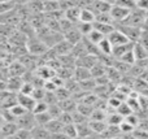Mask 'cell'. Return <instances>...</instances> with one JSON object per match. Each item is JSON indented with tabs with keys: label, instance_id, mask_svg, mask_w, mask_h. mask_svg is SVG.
Returning <instances> with one entry per match:
<instances>
[{
	"label": "cell",
	"instance_id": "8d00e7d4",
	"mask_svg": "<svg viewBox=\"0 0 148 139\" xmlns=\"http://www.w3.org/2000/svg\"><path fill=\"white\" fill-rule=\"evenodd\" d=\"M135 3H136V9H140L143 12L148 13V0H139V1Z\"/></svg>",
	"mask_w": 148,
	"mask_h": 139
},
{
	"label": "cell",
	"instance_id": "7402d4cb",
	"mask_svg": "<svg viewBox=\"0 0 148 139\" xmlns=\"http://www.w3.org/2000/svg\"><path fill=\"white\" fill-rule=\"evenodd\" d=\"M95 13L92 12L90 8H84V9H81V16H79V22L82 23H94L95 22Z\"/></svg>",
	"mask_w": 148,
	"mask_h": 139
},
{
	"label": "cell",
	"instance_id": "836d02e7",
	"mask_svg": "<svg viewBox=\"0 0 148 139\" xmlns=\"http://www.w3.org/2000/svg\"><path fill=\"white\" fill-rule=\"evenodd\" d=\"M7 139H31V135H30V131H27V130L18 129L12 137Z\"/></svg>",
	"mask_w": 148,
	"mask_h": 139
},
{
	"label": "cell",
	"instance_id": "9a60e30c",
	"mask_svg": "<svg viewBox=\"0 0 148 139\" xmlns=\"http://www.w3.org/2000/svg\"><path fill=\"white\" fill-rule=\"evenodd\" d=\"M92 27H94V30H96V31H99L100 34H103L105 38H107L110 33H113V31L116 30V25H113V23L94 22V23H92Z\"/></svg>",
	"mask_w": 148,
	"mask_h": 139
},
{
	"label": "cell",
	"instance_id": "f546056e",
	"mask_svg": "<svg viewBox=\"0 0 148 139\" xmlns=\"http://www.w3.org/2000/svg\"><path fill=\"white\" fill-rule=\"evenodd\" d=\"M34 117H35L36 125H39V126H44V125H47L52 120V117L49 116L48 112H46V113H40V114H34Z\"/></svg>",
	"mask_w": 148,
	"mask_h": 139
},
{
	"label": "cell",
	"instance_id": "d6a6232c",
	"mask_svg": "<svg viewBox=\"0 0 148 139\" xmlns=\"http://www.w3.org/2000/svg\"><path fill=\"white\" fill-rule=\"evenodd\" d=\"M114 4L120 5V7H123L129 10H134L136 8V3L134 0H118V1H113Z\"/></svg>",
	"mask_w": 148,
	"mask_h": 139
},
{
	"label": "cell",
	"instance_id": "f35d334b",
	"mask_svg": "<svg viewBox=\"0 0 148 139\" xmlns=\"http://www.w3.org/2000/svg\"><path fill=\"white\" fill-rule=\"evenodd\" d=\"M5 124V120H4V117H3V113H1V111H0V127L3 126V125Z\"/></svg>",
	"mask_w": 148,
	"mask_h": 139
},
{
	"label": "cell",
	"instance_id": "4dcf8cb0",
	"mask_svg": "<svg viewBox=\"0 0 148 139\" xmlns=\"http://www.w3.org/2000/svg\"><path fill=\"white\" fill-rule=\"evenodd\" d=\"M16 5H17L16 1H9V0L0 1V16L7 13V12H9V10H12V9H14Z\"/></svg>",
	"mask_w": 148,
	"mask_h": 139
},
{
	"label": "cell",
	"instance_id": "f1b7e54d",
	"mask_svg": "<svg viewBox=\"0 0 148 139\" xmlns=\"http://www.w3.org/2000/svg\"><path fill=\"white\" fill-rule=\"evenodd\" d=\"M62 134L66 135L69 139H73V138H77L78 134H77V126L74 124H69V125H64L62 127Z\"/></svg>",
	"mask_w": 148,
	"mask_h": 139
},
{
	"label": "cell",
	"instance_id": "e0dca14e",
	"mask_svg": "<svg viewBox=\"0 0 148 139\" xmlns=\"http://www.w3.org/2000/svg\"><path fill=\"white\" fill-rule=\"evenodd\" d=\"M17 130L18 126L16 125V122H5L0 127V134H1V138H10Z\"/></svg>",
	"mask_w": 148,
	"mask_h": 139
},
{
	"label": "cell",
	"instance_id": "ba28073f",
	"mask_svg": "<svg viewBox=\"0 0 148 139\" xmlns=\"http://www.w3.org/2000/svg\"><path fill=\"white\" fill-rule=\"evenodd\" d=\"M107 39L109 40V43L112 44V47H118V46H123V44H129L131 43L122 33H121L118 29H116L113 33H110L109 35L107 36Z\"/></svg>",
	"mask_w": 148,
	"mask_h": 139
},
{
	"label": "cell",
	"instance_id": "d590c367",
	"mask_svg": "<svg viewBox=\"0 0 148 139\" xmlns=\"http://www.w3.org/2000/svg\"><path fill=\"white\" fill-rule=\"evenodd\" d=\"M59 121L61 122L62 125H69V124H73V117H72V113H66V112H62L61 116L59 117Z\"/></svg>",
	"mask_w": 148,
	"mask_h": 139
},
{
	"label": "cell",
	"instance_id": "b9f144b4",
	"mask_svg": "<svg viewBox=\"0 0 148 139\" xmlns=\"http://www.w3.org/2000/svg\"><path fill=\"white\" fill-rule=\"evenodd\" d=\"M1 139H7V138H1Z\"/></svg>",
	"mask_w": 148,
	"mask_h": 139
},
{
	"label": "cell",
	"instance_id": "44dd1931",
	"mask_svg": "<svg viewBox=\"0 0 148 139\" xmlns=\"http://www.w3.org/2000/svg\"><path fill=\"white\" fill-rule=\"evenodd\" d=\"M97 51H99V55L100 56H112V44L109 43L107 38H104L99 44H97Z\"/></svg>",
	"mask_w": 148,
	"mask_h": 139
},
{
	"label": "cell",
	"instance_id": "5b68a950",
	"mask_svg": "<svg viewBox=\"0 0 148 139\" xmlns=\"http://www.w3.org/2000/svg\"><path fill=\"white\" fill-rule=\"evenodd\" d=\"M87 8L92 10L95 13V16L97 14H109L110 9H112V3L105 1V0H95L91 1Z\"/></svg>",
	"mask_w": 148,
	"mask_h": 139
},
{
	"label": "cell",
	"instance_id": "2e32d148",
	"mask_svg": "<svg viewBox=\"0 0 148 139\" xmlns=\"http://www.w3.org/2000/svg\"><path fill=\"white\" fill-rule=\"evenodd\" d=\"M91 77V72L88 69H84V68H79L75 66L74 68V73H73V79L77 81V82H83V81L90 79Z\"/></svg>",
	"mask_w": 148,
	"mask_h": 139
},
{
	"label": "cell",
	"instance_id": "4316f807",
	"mask_svg": "<svg viewBox=\"0 0 148 139\" xmlns=\"http://www.w3.org/2000/svg\"><path fill=\"white\" fill-rule=\"evenodd\" d=\"M104 38H105V36L103 35V34H100L99 31L94 30V29H92V31L88 34V35H87V36H84V39H87V40H88L90 43L95 44V46H97V44H99L100 42H101Z\"/></svg>",
	"mask_w": 148,
	"mask_h": 139
},
{
	"label": "cell",
	"instance_id": "1f68e13d",
	"mask_svg": "<svg viewBox=\"0 0 148 139\" xmlns=\"http://www.w3.org/2000/svg\"><path fill=\"white\" fill-rule=\"evenodd\" d=\"M48 104L46 103V101H36L35 107H34L33 112L31 113L33 114H40V113H46V112H48Z\"/></svg>",
	"mask_w": 148,
	"mask_h": 139
},
{
	"label": "cell",
	"instance_id": "603a6c76",
	"mask_svg": "<svg viewBox=\"0 0 148 139\" xmlns=\"http://www.w3.org/2000/svg\"><path fill=\"white\" fill-rule=\"evenodd\" d=\"M44 127H46V130L49 133V134L53 135V134H59V133H61L64 125H62L59 120H51L47 125H44Z\"/></svg>",
	"mask_w": 148,
	"mask_h": 139
},
{
	"label": "cell",
	"instance_id": "8fae6325",
	"mask_svg": "<svg viewBox=\"0 0 148 139\" xmlns=\"http://www.w3.org/2000/svg\"><path fill=\"white\" fill-rule=\"evenodd\" d=\"M25 79L21 77H8L7 79V90L13 94H20Z\"/></svg>",
	"mask_w": 148,
	"mask_h": 139
},
{
	"label": "cell",
	"instance_id": "7a4b0ae2",
	"mask_svg": "<svg viewBox=\"0 0 148 139\" xmlns=\"http://www.w3.org/2000/svg\"><path fill=\"white\" fill-rule=\"evenodd\" d=\"M146 12L140 9H134L130 12L129 17L126 18L123 22L118 23V25H127V26H133V27H139V29H143L144 26V21H146Z\"/></svg>",
	"mask_w": 148,
	"mask_h": 139
},
{
	"label": "cell",
	"instance_id": "5bb4252c",
	"mask_svg": "<svg viewBox=\"0 0 148 139\" xmlns=\"http://www.w3.org/2000/svg\"><path fill=\"white\" fill-rule=\"evenodd\" d=\"M57 105L60 107L62 112H66V113H73V112L77 111V100H74L73 98H69V99H65V100H61V101H57Z\"/></svg>",
	"mask_w": 148,
	"mask_h": 139
},
{
	"label": "cell",
	"instance_id": "ffe728a7",
	"mask_svg": "<svg viewBox=\"0 0 148 139\" xmlns=\"http://www.w3.org/2000/svg\"><path fill=\"white\" fill-rule=\"evenodd\" d=\"M79 16H81V9L78 7H73L70 9H68L66 12H64V18H66L68 21H70L74 25H77L79 22Z\"/></svg>",
	"mask_w": 148,
	"mask_h": 139
},
{
	"label": "cell",
	"instance_id": "d4e9b609",
	"mask_svg": "<svg viewBox=\"0 0 148 139\" xmlns=\"http://www.w3.org/2000/svg\"><path fill=\"white\" fill-rule=\"evenodd\" d=\"M75 126H77V134H78V137L82 138V139H86V138H88L91 134H94V133L91 131V129H90V126H88V121H87L86 124L75 125Z\"/></svg>",
	"mask_w": 148,
	"mask_h": 139
},
{
	"label": "cell",
	"instance_id": "60d3db41",
	"mask_svg": "<svg viewBox=\"0 0 148 139\" xmlns=\"http://www.w3.org/2000/svg\"><path fill=\"white\" fill-rule=\"evenodd\" d=\"M0 139H1V134H0Z\"/></svg>",
	"mask_w": 148,
	"mask_h": 139
},
{
	"label": "cell",
	"instance_id": "ac0fdd59",
	"mask_svg": "<svg viewBox=\"0 0 148 139\" xmlns=\"http://www.w3.org/2000/svg\"><path fill=\"white\" fill-rule=\"evenodd\" d=\"M31 139H51V134L46 130L44 126H39L36 125L33 130L30 131Z\"/></svg>",
	"mask_w": 148,
	"mask_h": 139
},
{
	"label": "cell",
	"instance_id": "cb8c5ba5",
	"mask_svg": "<svg viewBox=\"0 0 148 139\" xmlns=\"http://www.w3.org/2000/svg\"><path fill=\"white\" fill-rule=\"evenodd\" d=\"M30 16L33 14H43V3L42 1H30L25 3Z\"/></svg>",
	"mask_w": 148,
	"mask_h": 139
},
{
	"label": "cell",
	"instance_id": "277c9868",
	"mask_svg": "<svg viewBox=\"0 0 148 139\" xmlns=\"http://www.w3.org/2000/svg\"><path fill=\"white\" fill-rule=\"evenodd\" d=\"M130 12L131 10H129V9H126V8L120 7V5L112 3V9H110V12H109V16H110V18L113 20V22H114V25H116V22H118V23L123 22V21L129 17Z\"/></svg>",
	"mask_w": 148,
	"mask_h": 139
},
{
	"label": "cell",
	"instance_id": "30bf717a",
	"mask_svg": "<svg viewBox=\"0 0 148 139\" xmlns=\"http://www.w3.org/2000/svg\"><path fill=\"white\" fill-rule=\"evenodd\" d=\"M26 73H27V69H26L18 60L12 61L10 65L8 66V77H21V78H23Z\"/></svg>",
	"mask_w": 148,
	"mask_h": 139
},
{
	"label": "cell",
	"instance_id": "9c48e42d",
	"mask_svg": "<svg viewBox=\"0 0 148 139\" xmlns=\"http://www.w3.org/2000/svg\"><path fill=\"white\" fill-rule=\"evenodd\" d=\"M51 49L57 57H61V56H66V55L72 53L73 46L69 43V42L65 40V39H62V40H60L55 47H52Z\"/></svg>",
	"mask_w": 148,
	"mask_h": 139
},
{
	"label": "cell",
	"instance_id": "ab89813d",
	"mask_svg": "<svg viewBox=\"0 0 148 139\" xmlns=\"http://www.w3.org/2000/svg\"><path fill=\"white\" fill-rule=\"evenodd\" d=\"M73 139H82V138H79V137H77V138H73Z\"/></svg>",
	"mask_w": 148,
	"mask_h": 139
},
{
	"label": "cell",
	"instance_id": "4fadbf2b",
	"mask_svg": "<svg viewBox=\"0 0 148 139\" xmlns=\"http://www.w3.org/2000/svg\"><path fill=\"white\" fill-rule=\"evenodd\" d=\"M64 39L66 42H69L70 44L74 47L75 44H78V43H81L82 42V39H83V35H82L81 33L78 31V29L74 26V27L72 29V30H69V31H66V33L64 34Z\"/></svg>",
	"mask_w": 148,
	"mask_h": 139
},
{
	"label": "cell",
	"instance_id": "484cf974",
	"mask_svg": "<svg viewBox=\"0 0 148 139\" xmlns=\"http://www.w3.org/2000/svg\"><path fill=\"white\" fill-rule=\"evenodd\" d=\"M123 117L121 116V114H118L117 112L116 113H110V114H108L107 116V124L108 125H110V126H120L121 124H122V121H123Z\"/></svg>",
	"mask_w": 148,
	"mask_h": 139
},
{
	"label": "cell",
	"instance_id": "74e56055",
	"mask_svg": "<svg viewBox=\"0 0 148 139\" xmlns=\"http://www.w3.org/2000/svg\"><path fill=\"white\" fill-rule=\"evenodd\" d=\"M86 139H104L101 137V135H99V134H91L88 138H86Z\"/></svg>",
	"mask_w": 148,
	"mask_h": 139
},
{
	"label": "cell",
	"instance_id": "3957f363",
	"mask_svg": "<svg viewBox=\"0 0 148 139\" xmlns=\"http://www.w3.org/2000/svg\"><path fill=\"white\" fill-rule=\"evenodd\" d=\"M116 29H118L131 43L139 42V39L142 36V31H143L139 27H133V26H127V25H116Z\"/></svg>",
	"mask_w": 148,
	"mask_h": 139
},
{
	"label": "cell",
	"instance_id": "7c38bea8",
	"mask_svg": "<svg viewBox=\"0 0 148 139\" xmlns=\"http://www.w3.org/2000/svg\"><path fill=\"white\" fill-rule=\"evenodd\" d=\"M17 104H20L22 108H25L27 112H33L34 107H35L36 101L31 98L30 95H25V94H17Z\"/></svg>",
	"mask_w": 148,
	"mask_h": 139
},
{
	"label": "cell",
	"instance_id": "e575fe53",
	"mask_svg": "<svg viewBox=\"0 0 148 139\" xmlns=\"http://www.w3.org/2000/svg\"><path fill=\"white\" fill-rule=\"evenodd\" d=\"M118 127H120V131L122 133V134H129V133H130V134H131V133H133L134 130H135V127H134L133 125H130V124H129L127 121H125V120H123V121H122V124H121Z\"/></svg>",
	"mask_w": 148,
	"mask_h": 139
},
{
	"label": "cell",
	"instance_id": "83f0119b",
	"mask_svg": "<svg viewBox=\"0 0 148 139\" xmlns=\"http://www.w3.org/2000/svg\"><path fill=\"white\" fill-rule=\"evenodd\" d=\"M8 112L10 113V116L14 118V121L17 118H20V117H22L23 114H26L27 113V111H26L25 108H22V107L20 105V104H16V105H13L12 108H9L8 109Z\"/></svg>",
	"mask_w": 148,
	"mask_h": 139
},
{
	"label": "cell",
	"instance_id": "8992f818",
	"mask_svg": "<svg viewBox=\"0 0 148 139\" xmlns=\"http://www.w3.org/2000/svg\"><path fill=\"white\" fill-rule=\"evenodd\" d=\"M16 125L18 126V129H22V130H27V131H31L34 127L36 126V122H35V117L31 112H27L26 114H23L22 117L16 120Z\"/></svg>",
	"mask_w": 148,
	"mask_h": 139
},
{
	"label": "cell",
	"instance_id": "52a82bcc",
	"mask_svg": "<svg viewBox=\"0 0 148 139\" xmlns=\"http://www.w3.org/2000/svg\"><path fill=\"white\" fill-rule=\"evenodd\" d=\"M17 104V94L10 91H1L0 92V111L9 109Z\"/></svg>",
	"mask_w": 148,
	"mask_h": 139
},
{
	"label": "cell",
	"instance_id": "d6986e66",
	"mask_svg": "<svg viewBox=\"0 0 148 139\" xmlns=\"http://www.w3.org/2000/svg\"><path fill=\"white\" fill-rule=\"evenodd\" d=\"M88 126L94 134L103 135L104 131L107 130L108 124H107V121H88Z\"/></svg>",
	"mask_w": 148,
	"mask_h": 139
},
{
	"label": "cell",
	"instance_id": "6da1fadb",
	"mask_svg": "<svg viewBox=\"0 0 148 139\" xmlns=\"http://www.w3.org/2000/svg\"><path fill=\"white\" fill-rule=\"evenodd\" d=\"M26 48H27V52L33 56L36 57H42L48 52V47L40 40L36 35L31 36V38H27V42H26Z\"/></svg>",
	"mask_w": 148,
	"mask_h": 139
}]
</instances>
